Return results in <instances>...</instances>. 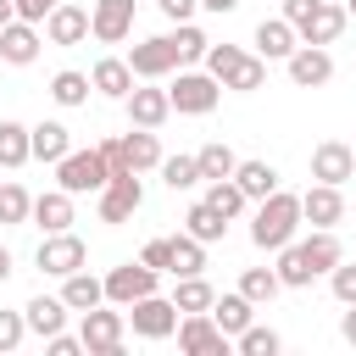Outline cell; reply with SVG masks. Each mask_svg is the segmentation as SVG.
<instances>
[{
    "label": "cell",
    "mask_w": 356,
    "mask_h": 356,
    "mask_svg": "<svg viewBox=\"0 0 356 356\" xmlns=\"http://www.w3.org/2000/svg\"><path fill=\"white\" fill-rule=\"evenodd\" d=\"M156 172H161V184H167L172 195L200 184V167H195V156H161V167H156Z\"/></svg>",
    "instance_id": "74e56055"
},
{
    "label": "cell",
    "mask_w": 356,
    "mask_h": 356,
    "mask_svg": "<svg viewBox=\"0 0 356 356\" xmlns=\"http://www.w3.org/2000/svg\"><path fill=\"white\" fill-rule=\"evenodd\" d=\"M278 289H284V284H278V273H273V267H245V273H239V295H245L250 306H267Z\"/></svg>",
    "instance_id": "d590c367"
},
{
    "label": "cell",
    "mask_w": 356,
    "mask_h": 356,
    "mask_svg": "<svg viewBox=\"0 0 356 356\" xmlns=\"http://www.w3.org/2000/svg\"><path fill=\"white\" fill-rule=\"evenodd\" d=\"M189 273H206V245L195 234H178L172 239V278H189Z\"/></svg>",
    "instance_id": "8d00e7d4"
},
{
    "label": "cell",
    "mask_w": 356,
    "mask_h": 356,
    "mask_svg": "<svg viewBox=\"0 0 356 356\" xmlns=\"http://www.w3.org/2000/svg\"><path fill=\"white\" fill-rule=\"evenodd\" d=\"M28 161H33L28 122H11V117H0V167L11 172V167H28Z\"/></svg>",
    "instance_id": "f1b7e54d"
},
{
    "label": "cell",
    "mask_w": 356,
    "mask_h": 356,
    "mask_svg": "<svg viewBox=\"0 0 356 356\" xmlns=\"http://www.w3.org/2000/svg\"><path fill=\"white\" fill-rule=\"evenodd\" d=\"M111 172H106V161H100V145L95 150H67L61 161H56V189H67V195H100V184H106Z\"/></svg>",
    "instance_id": "8992f818"
},
{
    "label": "cell",
    "mask_w": 356,
    "mask_h": 356,
    "mask_svg": "<svg viewBox=\"0 0 356 356\" xmlns=\"http://www.w3.org/2000/svg\"><path fill=\"white\" fill-rule=\"evenodd\" d=\"M334 261H345V250H339V239H334V228H312V239H289L284 250H278V284L284 289H306L312 278H323Z\"/></svg>",
    "instance_id": "6da1fadb"
},
{
    "label": "cell",
    "mask_w": 356,
    "mask_h": 356,
    "mask_svg": "<svg viewBox=\"0 0 356 356\" xmlns=\"http://www.w3.org/2000/svg\"><path fill=\"white\" fill-rule=\"evenodd\" d=\"M167 100H172V111H184V117H206V111L222 100V83H217L211 72H178L172 89H167Z\"/></svg>",
    "instance_id": "ba28073f"
},
{
    "label": "cell",
    "mask_w": 356,
    "mask_h": 356,
    "mask_svg": "<svg viewBox=\"0 0 356 356\" xmlns=\"http://www.w3.org/2000/svg\"><path fill=\"white\" fill-rule=\"evenodd\" d=\"M122 145H128L134 172H156V167H161V139H156V128H134Z\"/></svg>",
    "instance_id": "d6a6232c"
},
{
    "label": "cell",
    "mask_w": 356,
    "mask_h": 356,
    "mask_svg": "<svg viewBox=\"0 0 356 356\" xmlns=\"http://www.w3.org/2000/svg\"><path fill=\"white\" fill-rule=\"evenodd\" d=\"M56 6H61V0H17V17H22V22H44Z\"/></svg>",
    "instance_id": "bcb514c9"
},
{
    "label": "cell",
    "mask_w": 356,
    "mask_h": 356,
    "mask_svg": "<svg viewBox=\"0 0 356 356\" xmlns=\"http://www.w3.org/2000/svg\"><path fill=\"white\" fill-rule=\"evenodd\" d=\"M350 156H356V145H350Z\"/></svg>",
    "instance_id": "11a10c76"
},
{
    "label": "cell",
    "mask_w": 356,
    "mask_h": 356,
    "mask_svg": "<svg viewBox=\"0 0 356 356\" xmlns=\"http://www.w3.org/2000/svg\"><path fill=\"white\" fill-rule=\"evenodd\" d=\"M122 334H128V317H122V306L111 312V306L100 300V306H89V312H83V328H78V339H83V350H89V356H117V350H122Z\"/></svg>",
    "instance_id": "5b68a950"
},
{
    "label": "cell",
    "mask_w": 356,
    "mask_h": 356,
    "mask_svg": "<svg viewBox=\"0 0 356 356\" xmlns=\"http://www.w3.org/2000/svg\"><path fill=\"white\" fill-rule=\"evenodd\" d=\"M28 217H33L44 234H61V228H72V195H67V189H44V195H33Z\"/></svg>",
    "instance_id": "7402d4cb"
},
{
    "label": "cell",
    "mask_w": 356,
    "mask_h": 356,
    "mask_svg": "<svg viewBox=\"0 0 356 356\" xmlns=\"http://www.w3.org/2000/svg\"><path fill=\"white\" fill-rule=\"evenodd\" d=\"M250 312H256V306H250V300H245V295H239V289H234V295H217V300H211V312H206V317H211V323H217V328H222V334H228V339H234V334H239V328H250Z\"/></svg>",
    "instance_id": "83f0119b"
},
{
    "label": "cell",
    "mask_w": 356,
    "mask_h": 356,
    "mask_svg": "<svg viewBox=\"0 0 356 356\" xmlns=\"http://www.w3.org/2000/svg\"><path fill=\"white\" fill-rule=\"evenodd\" d=\"M295 228H300V195L273 189V195L256 206V217H250V245H256V250H284V245L295 239Z\"/></svg>",
    "instance_id": "7a4b0ae2"
},
{
    "label": "cell",
    "mask_w": 356,
    "mask_h": 356,
    "mask_svg": "<svg viewBox=\"0 0 356 356\" xmlns=\"http://www.w3.org/2000/svg\"><path fill=\"white\" fill-rule=\"evenodd\" d=\"M312 178H317V184H350V178H356L350 145H345V139H323V145L312 150Z\"/></svg>",
    "instance_id": "e0dca14e"
},
{
    "label": "cell",
    "mask_w": 356,
    "mask_h": 356,
    "mask_svg": "<svg viewBox=\"0 0 356 356\" xmlns=\"http://www.w3.org/2000/svg\"><path fill=\"white\" fill-rule=\"evenodd\" d=\"M61 300H67V312H89V306H100V300H106V284H100L95 273H83V267H78V273H67V278H61Z\"/></svg>",
    "instance_id": "4316f807"
},
{
    "label": "cell",
    "mask_w": 356,
    "mask_h": 356,
    "mask_svg": "<svg viewBox=\"0 0 356 356\" xmlns=\"http://www.w3.org/2000/svg\"><path fill=\"white\" fill-rule=\"evenodd\" d=\"M44 39H50V44H83V39H89V11L72 6V0H61V6L44 17Z\"/></svg>",
    "instance_id": "ffe728a7"
},
{
    "label": "cell",
    "mask_w": 356,
    "mask_h": 356,
    "mask_svg": "<svg viewBox=\"0 0 356 356\" xmlns=\"http://www.w3.org/2000/svg\"><path fill=\"white\" fill-rule=\"evenodd\" d=\"M100 161H106V172L117 178V172H134V161H128V145L122 139H100Z\"/></svg>",
    "instance_id": "ee69618b"
},
{
    "label": "cell",
    "mask_w": 356,
    "mask_h": 356,
    "mask_svg": "<svg viewBox=\"0 0 356 356\" xmlns=\"http://www.w3.org/2000/svg\"><path fill=\"white\" fill-rule=\"evenodd\" d=\"M200 200H206V206H211V211H222V217H228V222H234V217H239V211H245V206H250V200H245V189H239V184H234V178H211V184H206V195H200Z\"/></svg>",
    "instance_id": "836d02e7"
},
{
    "label": "cell",
    "mask_w": 356,
    "mask_h": 356,
    "mask_svg": "<svg viewBox=\"0 0 356 356\" xmlns=\"http://www.w3.org/2000/svg\"><path fill=\"white\" fill-rule=\"evenodd\" d=\"M44 350H50V356H78V350H83V339H72V334L61 328V334H50V339H44Z\"/></svg>",
    "instance_id": "7dc6e473"
},
{
    "label": "cell",
    "mask_w": 356,
    "mask_h": 356,
    "mask_svg": "<svg viewBox=\"0 0 356 356\" xmlns=\"http://www.w3.org/2000/svg\"><path fill=\"white\" fill-rule=\"evenodd\" d=\"M22 339H28V317H22V312H0V356L17 350Z\"/></svg>",
    "instance_id": "7bdbcfd3"
},
{
    "label": "cell",
    "mask_w": 356,
    "mask_h": 356,
    "mask_svg": "<svg viewBox=\"0 0 356 356\" xmlns=\"http://www.w3.org/2000/svg\"><path fill=\"white\" fill-rule=\"evenodd\" d=\"M28 145H33V161H61L67 150H72V128L67 122H33L28 128Z\"/></svg>",
    "instance_id": "cb8c5ba5"
},
{
    "label": "cell",
    "mask_w": 356,
    "mask_h": 356,
    "mask_svg": "<svg viewBox=\"0 0 356 356\" xmlns=\"http://www.w3.org/2000/svg\"><path fill=\"white\" fill-rule=\"evenodd\" d=\"M89 89H95V83H89V72H78V67H67V72L50 78V100H56V106H83Z\"/></svg>",
    "instance_id": "e575fe53"
},
{
    "label": "cell",
    "mask_w": 356,
    "mask_h": 356,
    "mask_svg": "<svg viewBox=\"0 0 356 356\" xmlns=\"http://www.w3.org/2000/svg\"><path fill=\"white\" fill-rule=\"evenodd\" d=\"M22 317H28V334L50 339V334L67 328V300H61V295H33V300L22 306Z\"/></svg>",
    "instance_id": "603a6c76"
},
{
    "label": "cell",
    "mask_w": 356,
    "mask_h": 356,
    "mask_svg": "<svg viewBox=\"0 0 356 356\" xmlns=\"http://www.w3.org/2000/svg\"><path fill=\"white\" fill-rule=\"evenodd\" d=\"M195 167H200V184H211V178H234L239 156H234L222 139H211V145H200V150H195Z\"/></svg>",
    "instance_id": "4dcf8cb0"
},
{
    "label": "cell",
    "mask_w": 356,
    "mask_h": 356,
    "mask_svg": "<svg viewBox=\"0 0 356 356\" xmlns=\"http://www.w3.org/2000/svg\"><path fill=\"white\" fill-rule=\"evenodd\" d=\"M345 17H356V0H345Z\"/></svg>",
    "instance_id": "db71d44e"
},
{
    "label": "cell",
    "mask_w": 356,
    "mask_h": 356,
    "mask_svg": "<svg viewBox=\"0 0 356 356\" xmlns=\"http://www.w3.org/2000/svg\"><path fill=\"white\" fill-rule=\"evenodd\" d=\"M122 317H128V328H134L139 339H167V334L178 328V306H172L167 295H139L134 306H122Z\"/></svg>",
    "instance_id": "9c48e42d"
},
{
    "label": "cell",
    "mask_w": 356,
    "mask_h": 356,
    "mask_svg": "<svg viewBox=\"0 0 356 356\" xmlns=\"http://www.w3.org/2000/svg\"><path fill=\"white\" fill-rule=\"evenodd\" d=\"M39 22H22V17H11L6 28H0V61H11V67H28L33 56H39Z\"/></svg>",
    "instance_id": "d6986e66"
},
{
    "label": "cell",
    "mask_w": 356,
    "mask_h": 356,
    "mask_svg": "<svg viewBox=\"0 0 356 356\" xmlns=\"http://www.w3.org/2000/svg\"><path fill=\"white\" fill-rule=\"evenodd\" d=\"M128 67H134V78H167L172 67H184L178 61V44H172V33H156V39H139L128 56H122Z\"/></svg>",
    "instance_id": "4fadbf2b"
},
{
    "label": "cell",
    "mask_w": 356,
    "mask_h": 356,
    "mask_svg": "<svg viewBox=\"0 0 356 356\" xmlns=\"http://www.w3.org/2000/svg\"><path fill=\"white\" fill-rule=\"evenodd\" d=\"M156 6H161V17H172V22H189L200 0H156Z\"/></svg>",
    "instance_id": "c3c4849f"
},
{
    "label": "cell",
    "mask_w": 356,
    "mask_h": 356,
    "mask_svg": "<svg viewBox=\"0 0 356 356\" xmlns=\"http://www.w3.org/2000/svg\"><path fill=\"white\" fill-rule=\"evenodd\" d=\"M234 345H239V356H278V350H284V339H278L273 328H261V323L239 328V334H234Z\"/></svg>",
    "instance_id": "f35d334b"
},
{
    "label": "cell",
    "mask_w": 356,
    "mask_h": 356,
    "mask_svg": "<svg viewBox=\"0 0 356 356\" xmlns=\"http://www.w3.org/2000/svg\"><path fill=\"white\" fill-rule=\"evenodd\" d=\"M200 6H206V11H217V17H222V11H234V6H239V0H200Z\"/></svg>",
    "instance_id": "f907efd6"
},
{
    "label": "cell",
    "mask_w": 356,
    "mask_h": 356,
    "mask_svg": "<svg viewBox=\"0 0 356 356\" xmlns=\"http://www.w3.org/2000/svg\"><path fill=\"white\" fill-rule=\"evenodd\" d=\"M89 261V250H83V239L72 234V228H61V234H44L39 239V250H33V267L39 273H50V278H67V273H78Z\"/></svg>",
    "instance_id": "52a82bcc"
},
{
    "label": "cell",
    "mask_w": 356,
    "mask_h": 356,
    "mask_svg": "<svg viewBox=\"0 0 356 356\" xmlns=\"http://www.w3.org/2000/svg\"><path fill=\"white\" fill-rule=\"evenodd\" d=\"M167 300L178 306V317H184V312H211V300H217V289H211V284H206L200 273H189V278H178V289H172Z\"/></svg>",
    "instance_id": "1f68e13d"
},
{
    "label": "cell",
    "mask_w": 356,
    "mask_h": 356,
    "mask_svg": "<svg viewBox=\"0 0 356 356\" xmlns=\"http://www.w3.org/2000/svg\"><path fill=\"white\" fill-rule=\"evenodd\" d=\"M284 22L300 33V44H334L350 17L334 0H284Z\"/></svg>",
    "instance_id": "277c9868"
},
{
    "label": "cell",
    "mask_w": 356,
    "mask_h": 356,
    "mask_svg": "<svg viewBox=\"0 0 356 356\" xmlns=\"http://www.w3.org/2000/svg\"><path fill=\"white\" fill-rule=\"evenodd\" d=\"M295 44H300V33H295L284 17H261V22H256V56H261V61H284Z\"/></svg>",
    "instance_id": "44dd1931"
},
{
    "label": "cell",
    "mask_w": 356,
    "mask_h": 356,
    "mask_svg": "<svg viewBox=\"0 0 356 356\" xmlns=\"http://www.w3.org/2000/svg\"><path fill=\"white\" fill-rule=\"evenodd\" d=\"M122 111H128L134 128H161L172 117V100H167V89H128L122 95Z\"/></svg>",
    "instance_id": "ac0fdd59"
},
{
    "label": "cell",
    "mask_w": 356,
    "mask_h": 356,
    "mask_svg": "<svg viewBox=\"0 0 356 356\" xmlns=\"http://www.w3.org/2000/svg\"><path fill=\"white\" fill-rule=\"evenodd\" d=\"M89 33H95L100 44H122V39L134 33V0H95Z\"/></svg>",
    "instance_id": "2e32d148"
},
{
    "label": "cell",
    "mask_w": 356,
    "mask_h": 356,
    "mask_svg": "<svg viewBox=\"0 0 356 356\" xmlns=\"http://www.w3.org/2000/svg\"><path fill=\"white\" fill-rule=\"evenodd\" d=\"M206 72L222 89H234V95H256L267 83V61L250 56V50H239V44H206Z\"/></svg>",
    "instance_id": "3957f363"
},
{
    "label": "cell",
    "mask_w": 356,
    "mask_h": 356,
    "mask_svg": "<svg viewBox=\"0 0 356 356\" xmlns=\"http://www.w3.org/2000/svg\"><path fill=\"white\" fill-rule=\"evenodd\" d=\"M139 261L156 267V273H172V239H150V245L139 250Z\"/></svg>",
    "instance_id": "f6af8a7d"
},
{
    "label": "cell",
    "mask_w": 356,
    "mask_h": 356,
    "mask_svg": "<svg viewBox=\"0 0 356 356\" xmlns=\"http://www.w3.org/2000/svg\"><path fill=\"white\" fill-rule=\"evenodd\" d=\"M234 184L245 189V200H267V195L278 189V167H273V161H261V156H250V161H239V167H234Z\"/></svg>",
    "instance_id": "484cf974"
},
{
    "label": "cell",
    "mask_w": 356,
    "mask_h": 356,
    "mask_svg": "<svg viewBox=\"0 0 356 356\" xmlns=\"http://www.w3.org/2000/svg\"><path fill=\"white\" fill-rule=\"evenodd\" d=\"M184 234H195L200 245H217V239L228 234V217H222V211H211L206 200H195V206L184 211Z\"/></svg>",
    "instance_id": "f546056e"
},
{
    "label": "cell",
    "mask_w": 356,
    "mask_h": 356,
    "mask_svg": "<svg viewBox=\"0 0 356 356\" xmlns=\"http://www.w3.org/2000/svg\"><path fill=\"white\" fill-rule=\"evenodd\" d=\"M139 206H145V184H139V172H117V178L100 184V222H128Z\"/></svg>",
    "instance_id": "8fae6325"
},
{
    "label": "cell",
    "mask_w": 356,
    "mask_h": 356,
    "mask_svg": "<svg viewBox=\"0 0 356 356\" xmlns=\"http://www.w3.org/2000/svg\"><path fill=\"white\" fill-rule=\"evenodd\" d=\"M11 17H17V0H0V28H6Z\"/></svg>",
    "instance_id": "816d5d0a"
},
{
    "label": "cell",
    "mask_w": 356,
    "mask_h": 356,
    "mask_svg": "<svg viewBox=\"0 0 356 356\" xmlns=\"http://www.w3.org/2000/svg\"><path fill=\"white\" fill-rule=\"evenodd\" d=\"M284 67H289V83H295V89H323V83L334 78L328 44H295V50L284 56Z\"/></svg>",
    "instance_id": "5bb4252c"
},
{
    "label": "cell",
    "mask_w": 356,
    "mask_h": 356,
    "mask_svg": "<svg viewBox=\"0 0 356 356\" xmlns=\"http://www.w3.org/2000/svg\"><path fill=\"white\" fill-rule=\"evenodd\" d=\"M28 206H33V195L22 184H0V222L6 228H22L28 222Z\"/></svg>",
    "instance_id": "ab89813d"
},
{
    "label": "cell",
    "mask_w": 356,
    "mask_h": 356,
    "mask_svg": "<svg viewBox=\"0 0 356 356\" xmlns=\"http://www.w3.org/2000/svg\"><path fill=\"white\" fill-rule=\"evenodd\" d=\"M339 334H345V345H356V300L339 312Z\"/></svg>",
    "instance_id": "681fc988"
},
{
    "label": "cell",
    "mask_w": 356,
    "mask_h": 356,
    "mask_svg": "<svg viewBox=\"0 0 356 356\" xmlns=\"http://www.w3.org/2000/svg\"><path fill=\"white\" fill-rule=\"evenodd\" d=\"M328 289H334L339 306H350V300H356V261H334V267H328Z\"/></svg>",
    "instance_id": "b9f144b4"
},
{
    "label": "cell",
    "mask_w": 356,
    "mask_h": 356,
    "mask_svg": "<svg viewBox=\"0 0 356 356\" xmlns=\"http://www.w3.org/2000/svg\"><path fill=\"white\" fill-rule=\"evenodd\" d=\"M172 44H178V61H206V33L195 28V22H178V33H172Z\"/></svg>",
    "instance_id": "60d3db41"
},
{
    "label": "cell",
    "mask_w": 356,
    "mask_h": 356,
    "mask_svg": "<svg viewBox=\"0 0 356 356\" xmlns=\"http://www.w3.org/2000/svg\"><path fill=\"white\" fill-rule=\"evenodd\" d=\"M300 222H312V228H339V222H345V195H339V184H312V189L300 195Z\"/></svg>",
    "instance_id": "9a60e30c"
},
{
    "label": "cell",
    "mask_w": 356,
    "mask_h": 356,
    "mask_svg": "<svg viewBox=\"0 0 356 356\" xmlns=\"http://www.w3.org/2000/svg\"><path fill=\"white\" fill-rule=\"evenodd\" d=\"M156 267H145V261H122V267H111L100 284H106V300L111 306H134L139 295H156Z\"/></svg>",
    "instance_id": "7c38bea8"
},
{
    "label": "cell",
    "mask_w": 356,
    "mask_h": 356,
    "mask_svg": "<svg viewBox=\"0 0 356 356\" xmlns=\"http://www.w3.org/2000/svg\"><path fill=\"white\" fill-rule=\"evenodd\" d=\"M89 83H95L106 100H122V95L134 89V67H128L122 56H100V61H95V72H89Z\"/></svg>",
    "instance_id": "d4e9b609"
},
{
    "label": "cell",
    "mask_w": 356,
    "mask_h": 356,
    "mask_svg": "<svg viewBox=\"0 0 356 356\" xmlns=\"http://www.w3.org/2000/svg\"><path fill=\"white\" fill-rule=\"evenodd\" d=\"M172 334H178V350H184V356H228V334H222L206 312H184Z\"/></svg>",
    "instance_id": "30bf717a"
},
{
    "label": "cell",
    "mask_w": 356,
    "mask_h": 356,
    "mask_svg": "<svg viewBox=\"0 0 356 356\" xmlns=\"http://www.w3.org/2000/svg\"><path fill=\"white\" fill-rule=\"evenodd\" d=\"M6 278H11V250L0 245V284H6Z\"/></svg>",
    "instance_id": "f5cc1de1"
}]
</instances>
